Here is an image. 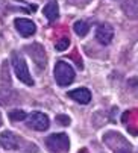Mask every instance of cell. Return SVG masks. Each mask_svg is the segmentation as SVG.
Returning <instances> with one entry per match:
<instances>
[{"label": "cell", "mask_w": 138, "mask_h": 153, "mask_svg": "<svg viewBox=\"0 0 138 153\" xmlns=\"http://www.w3.org/2000/svg\"><path fill=\"white\" fill-rule=\"evenodd\" d=\"M11 59H12V68H14V71H15V76H17L23 83L32 86V85H34V79L31 77V73H29V68H28V64H26L25 58H23L20 53L14 52L12 56H11Z\"/></svg>", "instance_id": "1"}, {"label": "cell", "mask_w": 138, "mask_h": 153, "mask_svg": "<svg viewBox=\"0 0 138 153\" xmlns=\"http://www.w3.org/2000/svg\"><path fill=\"white\" fill-rule=\"evenodd\" d=\"M55 80L61 86H68L75 80V70L70 64L58 61L55 65Z\"/></svg>", "instance_id": "2"}, {"label": "cell", "mask_w": 138, "mask_h": 153, "mask_svg": "<svg viewBox=\"0 0 138 153\" xmlns=\"http://www.w3.org/2000/svg\"><path fill=\"white\" fill-rule=\"evenodd\" d=\"M46 147L52 153H65L70 149V140L65 134H52L46 138Z\"/></svg>", "instance_id": "3"}, {"label": "cell", "mask_w": 138, "mask_h": 153, "mask_svg": "<svg viewBox=\"0 0 138 153\" xmlns=\"http://www.w3.org/2000/svg\"><path fill=\"white\" fill-rule=\"evenodd\" d=\"M28 126L34 130H37V132H44V130H47L49 126H50V120L49 117L46 115L44 112H32L29 114L28 117Z\"/></svg>", "instance_id": "4"}, {"label": "cell", "mask_w": 138, "mask_h": 153, "mask_svg": "<svg viewBox=\"0 0 138 153\" xmlns=\"http://www.w3.org/2000/svg\"><path fill=\"white\" fill-rule=\"evenodd\" d=\"M114 38V27L108 23H102L96 29V39L100 42L102 46L111 44V41Z\"/></svg>", "instance_id": "5"}, {"label": "cell", "mask_w": 138, "mask_h": 153, "mask_svg": "<svg viewBox=\"0 0 138 153\" xmlns=\"http://www.w3.org/2000/svg\"><path fill=\"white\" fill-rule=\"evenodd\" d=\"M14 26L15 29L18 30V33L21 36H32L35 32H37V26L32 20H28V18H15L14 21Z\"/></svg>", "instance_id": "6"}, {"label": "cell", "mask_w": 138, "mask_h": 153, "mask_svg": "<svg viewBox=\"0 0 138 153\" xmlns=\"http://www.w3.org/2000/svg\"><path fill=\"white\" fill-rule=\"evenodd\" d=\"M26 50L29 52V55L32 56V59L35 61V64L38 65V68L43 70V68L46 67V64H47V56H46V53H44L43 46H40V44H32V46L26 47Z\"/></svg>", "instance_id": "7"}, {"label": "cell", "mask_w": 138, "mask_h": 153, "mask_svg": "<svg viewBox=\"0 0 138 153\" xmlns=\"http://www.w3.org/2000/svg\"><path fill=\"white\" fill-rule=\"evenodd\" d=\"M0 144L5 150H17L20 147V138L18 135H15L11 130H5V132L0 135Z\"/></svg>", "instance_id": "8"}, {"label": "cell", "mask_w": 138, "mask_h": 153, "mask_svg": "<svg viewBox=\"0 0 138 153\" xmlns=\"http://www.w3.org/2000/svg\"><path fill=\"white\" fill-rule=\"evenodd\" d=\"M68 97L73 99L78 103H81V105H88L91 102V91L84 88V86H81V88H76V90L68 93Z\"/></svg>", "instance_id": "9"}, {"label": "cell", "mask_w": 138, "mask_h": 153, "mask_svg": "<svg viewBox=\"0 0 138 153\" xmlns=\"http://www.w3.org/2000/svg\"><path fill=\"white\" fill-rule=\"evenodd\" d=\"M123 11L131 20L138 18V0H125L123 2Z\"/></svg>", "instance_id": "10"}, {"label": "cell", "mask_w": 138, "mask_h": 153, "mask_svg": "<svg viewBox=\"0 0 138 153\" xmlns=\"http://www.w3.org/2000/svg\"><path fill=\"white\" fill-rule=\"evenodd\" d=\"M43 14L47 17V20H50V21H55L58 17H59V6H58V3L55 2H49L47 5L44 6V9H43Z\"/></svg>", "instance_id": "11"}, {"label": "cell", "mask_w": 138, "mask_h": 153, "mask_svg": "<svg viewBox=\"0 0 138 153\" xmlns=\"http://www.w3.org/2000/svg\"><path fill=\"white\" fill-rule=\"evenodd\" d=\"M73 30L79 36H85L88 33V23H85V21H76V23L73 25Z\"/></svg>", "instance_id": "12"}, {"label": "cell", "mask_w": 138, "mask_h": 153, "mask_svg": "<svg viewBox=\"0 0 138 153\" xmlns=\"http://www.w3.org/2000/svg\"><path fill=\"white\" fill-rule=\"evenodd\" d=\"M28 118V114L21 109H15V111H11L9 112V120L11 121H21V120H26Z\"/></svg>", "instance_id": "13"}, {"label": "cell", "mask_w": 138, "mask_h": 153, "mask_svg": "<svg viewBox=\"0 0 138 153\" xmlns=\"http://www.w3.org/2000/svg\"><path fill=\"white\" fill-rule=\"evenodd\" d=\"M68 46H70V39H68V38H61V39H58V41H56V44H55L56 50H59V52L67 50V49H68Z\"/></svg>", "instance_id": "14"}, {"label": "cell", "mask_w": 138, "mask_h": 153, "mask_svg": "<svg viewBox=\"0 0 138 153\" xmlns=\"http://www.w3.org/2000/svg\"><path fill=\"white\" fill-rule=\"evenodd\" d=\"M56 121H58L59 124H64V126L70 124V118H68L67 115H56Z\"/></svg>", "instance_id": "15"}, {"label": "cell", "mask_w": 138, "mask_h": 153, "mask_svg": "<svg viewBox=\"0 0 138 153\" xmlns=\"http://www.w3.org/2000/svg\"><path fill=\"white\" fill-rule=\"evenodd\" d=\"M116 153H132V150L129 147H119L116 150Z\"/></svg>", "instance_id": "16"}, {"label": "cell", "mask_w": 138, "mask_h": 153, "mask_svg": "<svg viewBox=\"0 0 138 153\" xmlns=\"http://www.w3.org/2000/svg\"><path fill=\"white\" fill-rule=\"evenodd\" d=\"M79 153H88V150H87V149H81Z\"/></svg>", "instance_id": "17"}, {"label": "cell", "mask_w": 138, "mask_h": 153, "mask_svg": "<svg viewBox=\"0 0 138 153\" xmlns=\"http://www.w3.org/2000/svg\"><path fill=\"white\" fill-rule=\"evenodd\" d=\"M2 123H3V120H2V115H0V126H2Z\"/></svg>", "instance_id": "18"}]
</instances>
